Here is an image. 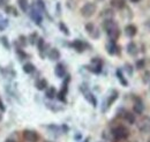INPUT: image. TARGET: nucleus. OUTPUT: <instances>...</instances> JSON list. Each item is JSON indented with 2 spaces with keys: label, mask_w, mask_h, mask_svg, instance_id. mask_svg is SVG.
<instances>
[{
  "label": "nucleus",
  "mask_w": 150,
  "mask_h": 142,
  "mask_svg": "<svg viewBox=\"0 0 150 142\" xmlns=\"http://www.w3.org/2000/svg\"><path fill=\"white\" fill-rule=\"evenodd\" d=\"M49 59L50 60H53V61L59 60L60 59V52H59V50L58 49H51L50 52H49Z\"/></svg>",
  "instance_id": "12"
},
{
  "label": "nucleus",
  "mask_w": 150,
  "mask_h": 142,
  "mask_svg": "<svg viewBox=\"0 0 150 142\" xmlns=\"http://www.w3.org/2000/svg\"><path fill=\"white\" fill-rule=\"evenodd\" d=\"M117 98H118V92L117 91H112V95L109 97V101H108V107H111V104Z\"/></svg>",
  "instance_id": "24"
},
{
  "label": "nucleus",
  "mask_w": 150,
  "mask_h": 142,
  "mask_svg": "<svg viewBox=\"0 0 150 142\" xmlns=\"http://www.w3.org/2000/svg\"><path fill=\"white\" fill-rule=\"evenodd\" d=\"M5 142H15L14 140H7V141H5Z\"/></svg>",
  "instance_id": "34"
},
{
  "label": "nucleus",
  "mask_w": 150,
  "mask_h": 142,
  "mask_svg": "<svg viewBox=\"0 0 150 142\" xmlns=\"http://www.w3.org/2000/svg\"><path fill=\"white\" fill-rule=\"evenodd\" d=\"M30 16L31 18L35 21V23L38 24V26H40V23H42V21H43V18H42V14H40V12L38 11L37 8H31V13H30Z\"/></svg>",
  "instance_id": "6"
},
{
  "label": "nucleus",
  "mask_w": 150,
  "mask_h": 142,
  "mask_svg": "<svg viewBox=\"0 0 150 142\" xmlns=\"http://www.w3.org/2000/svg\"><path fill=\"white\" fill-rule=\"evenodd\" d=\"M8 26V20H5V21H1L0 23V30H4L6 27Z\"/></svg>",
  "instance_id": "26"
},
{
  "label": "nucleus",
  "mask_w": 150,
  "mask_h": 142,
  "mask_svg": "<svg viewBox=\"0 0 150 142\" xmlns=\"http://www.w3.org/2000/svg\"><path fill=\"white\" fill-rule=\"evenodd\" d=\"M143 109H144L143 103L141 102V99H139V98H137L136 103L134 104V112H135V113H137V114H141V113L143 112Z\"/></svg>",
  "instance_id": "13"
},
{
  "label": "nucleus",
  "mask_w": 150,
  "mask_h": 142,
  "mask_svg": "<svg viewBox=\"0 0 150 142\" xmlns=\"http://www.w3.org/2000/svg\"><path fill=\"white\" fill-rule=\"evenodd\" d=\"M144 66H146V60L144 59H140V60L136 61V68L137 70H142V68H144Z\"/></svg>",
  "instance_id": "25"
},
{
  "label": "nucleus",
  "mask_w": 150,
  "mask_h": 142,
  "mask_svg": "<svg viewBox=\"0 0 150 142\" xmlns=\"http://www.w3.org/2000/svg\"><path fill=\"white\" fill-rule=\"evenodd\" d=\"M97 1H104V0H97Z\"/></svg>",
  "instance_id": "35"
},
{
  "label": "nucleus",
  "mask_w": 150,
  "mask_h": 142,
  "mask_svg": "<svg viewBox=\"0 0 150 142\" xmlns=\"http://www.w3.org/2000/svg\"><path fill=\"white\" fill-rule=\"evenodd\" d=\"M23 138H24L27 141L35 142L38 139V135H37V133L34 132V131H24V132H23Z\"/></svg>",
  "instance_id": "7"
},
{
  "label": "nucleus",
  "mask_w": 150,
  "mask_h": 142,
  "mask_svg": "<svg viewBox=\"0 0 150 142\" xmlns=\"http://www.w3.org/2000/svg\"><path fill=\"white\" fill-rule=\"evenodd\" d=\"M126 67H127V71L129 72V74L132 75V66L131 65H126Z\"/></svg>",
  "instance_id": "31"
},
{
  "label": "nucleus",
  "mask_w": 150,
  "mask_h": 142,
  "mask_svg": "<svg viewBox=\"0 0 150 142\" xmlns=\"http://www.w3.org/2000/svg\"><path fill=\"white\" fill-rule=\"evenodd\" d=\"M125 33H126V35L128 36V37H134L137 34V28L134 24H128L125 28Z\"/></svg>",
  "instance_id": "9"
},
{
  "label": "nucleus",
  "mask_w": 150,
  "mask_h": 142,
  "mask_svg": "<svg viewBox=\"0 0 150 142\" xmlns=\"http://www.w3.org/2000/svg\"><path fill=\"white\" fill-rule=\"evenodd\" d=\"M124 118H125L126 121H128V124H134L135 123V116L131 112H125Z\"/></svg>",
  "instance_id": "18"
},
{
  "label": "nucleus",
  "mask_w": 150,
  "mask_h": 142,
  "mask_svg": "<svg viewBox=\"0 0 150 142\" xmlns=\"http://www.w3.org/2000/svg\"><path fill=\"white\" fill-rule=\"evenodd\" d=\"M54 73L58 77H64L66 75V68L62 64H58L54 68Z\"/></svg>",
  "instance_id": "10"
},
{
  "label": "nucleus",
  "mask_w": 150,
  "mask_h": 142,
  "mask_svg": "<svg viewBox=\"0 0 150 142\" xmlns=\"http://www.w3.org/2000/svg\"><path fill=\"white\" fill-rule=\"evenodd\" d=\"M46 142H50V141H46Z\"/></svg>",
  "instance_id": "36"
},
{
  "label": "nucleus",
  "mask_w": 150,
  "mask_h": 142,
  "mask_svg": "<svg viewBox=\"0 0 150 142\" xmlns=\"http://www.w3.org/2000/svg\"><path fill=\"white\" fill-rule=\"evenodd\" d=\"M57 95V91H56V88L54 87H51V88H49L46 90V97L47 98H54V96Z\"/></svg>",
  "instance_id": "21"
},
{
  "label": "nucleus",
  "mask_w": 150,
  "mask_h": 142,
  "mask_svg": "<svg viewBox=\"0 0 150 142\" xmlns=\"http://www.w3.org/2000/svg\"><path fill=\"white\" fill-rule=\"evenodd\" d=\"M47 87V81L45 79H40L36 82V88L38 90H44V89Z\"/></svg>",
  "instance_id": "16"
},
{
  "label": "nucleus",
  "mask_w": 150,
  "mask_h": 142,
  "mask_svg": "<svg viewBox=\"0 0 150 142\" xmlns=\"http://www.w3.org/2000/svg\"><path fill=\"white\" fill-rule=\"evenodd\" d=\"M6 11H7V12H9L11 14H14V15H18V13H16V11H15V8H13V7H7V8H6Z\"/></svg>",
  "instance_id": "27"
},
{
  "label": "nucleus",
  "mask_w": 150,
  "mask_h": 142,
  "mask_svg": "<svg viewBox=\"0 0 150 142\" xmlns=\"http://www.w3.org/2000/svg\"><path fill=\"white\" fill-rule=\"evenodd\" d=\"M23 71L25 72V73H28V74H30V73H33V72L35 71V66H34L33 64L28 62V64H25V65L23 66Z\"/></svg>",
  "instance_id": "22"
},
{
  "label": "nucleus",
  "mask_w": 150,
  "mask_h": 142,
  "mask_svg": "<svg viewBox=\"0 0 150 142\" xmlns=\"http://www.w3.org/2000/svg\"><path fill=\"white\" fill-rule=\"evenodd\" d=\"M104 15H109V16L111 18V16L113 15L112 11H111V9H106V11H104Z\"/></svg>",
  "instance_id": "29"
},
{
  "label": "nucleus",
  "mask_w": 150,
  "mask_h": 142,
  "mask_svg": "<svg viewBox=\"0 0 150 142\" xmlns=\"http://www.w3.org/2000/svg\"><path fill=\"white\" fill-rule=\"evenodd\" d=\"M96 9H97V6L94 2H87L82 6L81 8V15L84 16V18H90L93 16L95 13H96Z\"/></svg>",
  "instance_id": "2"
},
{
  "label": "nucleus",
  "mask_w": 150,
  "mask_h": 142,
  "mask_svg": "<svg viewBox=\"0 0 150 142\" xmlns=\"http://www.w3.org/2000/svg\"><path fill=\"white\" fill-rule=\"evenodd\" d=\"M0 109H1V110H5V107H4V105H2V103H1V102H0Z\"/></svg>",
  "instance_id": "32"
},
{
  "label": "nucleus",
  "mask_w": 150,
  "mask_h": 142,
  "mask_svg": "<svg viewBox=\"0 0 150 142\" xmlns=\"http://www.w3.org/2000/svg\"><path fill=\"white\" fill-rule=\"evenodd\" d=\"M127 52L128 54H131V55H136L137 54V46H136V44L135 43H133L131 42L128 45H127Z\"/></svg>",
  "instance_id": "14"
},
{
  "label": "nucleus",
  "mask_w": 150,
  "mask_h": 142,
  "mask_svg": "<svg viewBox=\"0 0 150 142\" xmlns=\"http://www.w3.org/2000/svg\"><path fill=\"white\" fill-rule=\"evenodd\" d=\"M111 6L117 9H122L126 6V1L125 0H111Z\"/></svg>",
  "instance_id": "11"
},
{
  "label": "nucleus",
  "mask_w": 150,
  "mask_h": 142,
  "mask_svg": "<svg viewBox=\"0 0 150 142\" xmlns=\"http://www.w3.org/2000/svg\"><path fill=\"white\" fill-rule=\"evenodd\" d=\"M132 2H139V1H140V0H131Z\"/></svg>",
  "instance_id": "33"
},
{
  "label": "nucleus",
  "mask_w": 150,
  "mask_h": 142,
  "mask_svg": "<svg viewBox=\"0 0 150 142\" xmlns=\"http://www.w3.org/2000/svg\"><path fill=\"white\" fill-rule=\"evenodd\" d=\"M88 70L95 73V74H99L102 72V61L97 58H94L91 60V65L88 66Z\"/></svg>",
  "instance_id": "4"
},
{
  "label": "nucleus",
  "mask_w": 150,
  "mask_h": 142,
  "mask_svg": "<svg viewBox=\"0 0 150 142\" xmlns=\"http://www.w3.org/2000/svg\"><path fill=\"white\" fill-rule=\"evenodd\" d=\"M71 46L74 48L77 52H83L84 51V48H86V44L82 40H80V39H75L74 42L71 44Z\"/></svg>",
  "instance_id": "8"
},
{
  "label": "nucleus",
  "mask_w": 150,
  "mask_h": 142,
  "mask_svg": "<svg viewBox=\"0 0 150 142\" xmlns=\"http://www.w3.org/2000/svg\"><path fill=\"white\" fill-rule=\"evenodd\" d=\"M103 27H104V29L106 30V34H108V36L110 37L111 40L115 42V40L119 38V36H120V30H119L117 23H115L113 20H111V18H106V20L104 21Z\"/></svg>",
  "instance_id": "1"
},
{
  "label": "nucleus",
  "mask_w": 150,
  "mask_h": 142,
  "mask_svg": "<svg viewBox=\"0 0 150 142\" xmlns=\"http://www.w3.org/2000/svg\"><path fill=\"white\" fill-rule=\"evenodd\" d=\"M18 4H19L20 8H21L23 12H27V11H28V6H29L28 0H18Z\"/></svg>",
  "instance_id": "20"
},
{
  "label": "nucleus",
  "mask_w": 150,
  "mask_h": 142,
  "mask_svg": "<svg viewBox=\"0 0 150 142\" xmlns=\"http://www.w3.org/2000/svg\"><path fill=\"white\" fill-rule=\"evenodd\" d=\"M106 49H108L109 54H115V52L118 51V46L115 45V42H113V40H111V42L108 44Z\"/></svg>",
  "instance_id": "15"
},
{
  "label": "nucleus",
  "mask_w": 150,
  "mask_h": 142,
  "mask_svg": "<svg viewBox=\"0 0 150 142\" xmlns=\"http://www.w3.org/2000/svg\"><path fill=\"white\" fill-rule=\"evenodd\" d=\"M86 30H87V33L91 36L93 38H98L99 37V30L96 28V26H95L94 23L86 24Z\"/></svg>",
  "instance_id": "5"
},
{
  "label": "nucleus",
  "mask_w": 150,
  "mask_h": 142,
  "mask_svg": "<svg viewBox=\"0 0 150 142\" xmlns=\"http://www.w3.org/2000/svg\"><path fill=\"white\" fill-rule=\"evenodd\" d=\"M59 28H60V30H61L66 36H69V29L67 28V26H66L64 22H60V23H59Z\"/></svg>",
  "instance_id": "23"
},
{
  "label": "nucleus",
  "mask_w": 150,
  "mask_h": 142,
  "mask_svg": "<svg viewBox=\"0 0 150 142\" xmlns=\"http://www.w3.org/2000/svg\"><path fill=\"white\" fill-rule=\"evenodd\" d=\"M84 94H86V98L93 104V107H97V101H96V98H95V96L93 94H90V92H87V91H84Z\"/></svg>",
  "instance_id": "17"
},
{
  "label": "nucleus",
  "mask_w": 150,
  "mask_h": 142,
  "mask_svg": "<svg viewBox=\"0 0 150 142\" xmlns=\"http://www.w3.org/2000/svg\"><path fill=\"white\" fill-rule=\"evenodd\" d=\"M1 42H2V44H4V45H6V48H7V49H9V44H8V42H7V38H6V37H1Z\"/></svg>",
  "instance_id": "28"
},
{
  "label": "nucleus",
  "mask_w": 150,
  "mask_h": 142,
  "mask_svg": "<svg viewBox=\"0 0 150 142\" xmlns=\"http://www.w3.org/2000/svg\"><path fill=\"white\" fill-rule=\"evenodd\" d=\"M35 38H37V34H34V35L30 36V43L31 44H35V40H34Z\"/></svg>",
  "instance_id": "30"
},
{
  "label": "nucleus",
  "mask_w": 150,
  "mask_h": 142,
  "mask_svg": "<svg viewBox=\"0 0 150 142\" xmlns=\"http://www.w3.org/2000/svg\"><path fill=\"white\" fill-rule=\"evenodd\" d=\"M117 76H118V80L120 81V83H121L122 86H125V87H126V86H128V82L125 80V77H124V75H122V73H121L120 70H118V71H117Z\"/></svg>",
  "instance_id": "19"
},
{
  "label": "nucleus",
  "mask_w": 150,
  "mask_h": 142,
  "mask_svg": "<svg viewBox=\"0 0 150 142\" xmlns=\"http://www.w3.org/2000/svg\"><path fill=\"white\" fill-rule=\"evenodd\" d=\"M0 2H1V0H0Z\"/></svg>",
  "instance_id": "37"
},
{
  "label": "nucleus",
  "mask_w": 150,
  "mask_h": 142,
  "mask_svg": "<svg viewBox=\"0 0 150 142\" xmlns=\"http://www.w3.org/2000/svg\"><path fill=\"white\" fill-rule=\"evenodd\" d=\"M112 134L117 140H122L128 136V131L124 126H118L112 129Z\"/></svg>",
  "instance_id": "3"
}]
</instances>
